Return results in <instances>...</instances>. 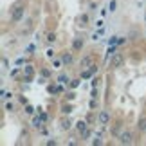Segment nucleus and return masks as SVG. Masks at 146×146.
Segmentation results:
<instances>
[{
  "mask_svg": "<svg viewBox=\"0 0 146 146\" xmlns=\"http://www.w3.org/2000/svg\"><path fill=\"white\" fill-rule=\"evenodd\" d=\"M123 63V56L119 52H115V54H112V58H110V67L112 69H117V67H121Z\"/></svg>",
  "mask_w": 146,
  "mask_h": 146,
  "instance_id": "nucleus-1",
  "label": "nucleus"
},
{
  "mask_svg": "<svg viewBox=\"0 0 146 146\" xmlns=\"http://www.w3.org/2000/svg\"><path fill=\"white\" fill-rule=\"evenodd\" d=\"M119 141H121L123 144H130V143H132V133H130V132H123L121 135H119Z\"/></svg>",
  "mask_w": 146,
  "mask_h": 146,
  "instance_id": "nucleus-2",
  "label": "nucleus"
},
{
  "mask_svg": "<svg viewBox=\"0 0 146 146\" xmlns=\"http://www.w3.org/2000/svg\"><path fill=\"white\" fill-rule=\"evenodd\" d=\"M22 16H24V7H15V11H13V20L15 22H18V20H22Z\"/></svg>",
  "mask_w": 146,
  "mask_h": 146,
  "instance_id": "nucleus-3",
  "label": "nucleus"
},
{
  "mask_svg": "<svg viewBox=\"0 0 146 146\" xmlns=\"http://www.w3.org/2000/svg\"><path fill=\"white\" fill-rule=\"evenodd\" d=\"M33 74H35V69H33L31 65L25 67V81H31L33 80Z\"/></svg>",
  "mask_w": 146,
  "mask_h": 146,
  "instance_id": "nucleus-4",
  "label": "nucleus"
},
{
  "mask_svg": "<svg viewBox=\"0 0 146 146\" xmlns=\"http://www.w3.org/2000/svg\"><path fill=\"white\" fill-rule=\"evenodd\" d=\"M76 128H78V132L83 135V133L87 132V123H85V121H78V123H76Z\"/></svg>",
  "mask_w": 146,
  "mask_h": 146,
  "instance_id": "nucleus-5",
  "label": "nucleus"
},
{
  "mask_svg": "<svg viewBox=\"0 0 146 146\" xmlns=\"http://www.w3.org/2000/svg\"><path fill=\"white\" fill-rule=\"evenodd\" d=\"M108 119H110V114H108V112H101V114H99L101 125H106V123H108Z\"/></svg>",
  "mask_w": 146,
  "mask_h": 146,
  "instance_id": "nucleus-6",
  "label": "nucleus"
},
{
  "mask_svg": "<svg viewBox=\"0 0 146 146\" xmlns=\"http://www.w3.org/2000/svg\"><path fill=\"white\" fill-rule=\"evenodd\" d=\"M72 45H74V50H80V49L83 47V40H80V38H76Z\"/></svg>",
  "mask_w": 146,
  "mask_h": 146,
  "instance_id": "nucleus-7",
  "label": "nucleus"
},
{
  "mask_svg": "<svg viewBox=\"0 0 146 146\" xmlns=\"http://www.w3.org/2000/svg\"><path fill=\"white\" fill-rule=\"evenodd\" d=\"M90 61H92L90 56H85V58L81 60V67H83V69H85V67H88V65H90Z\"/></svg>",
  "mask_w": 146,
  "mask_h": 146,
  "instance_id": "nucleus-8",
  "label": "nucleus"
},
{
  "mask_svg": "<svg viewBox=\"0 0 146 146\" xmlns=\"http://www.w3.org/2000/svg\"><path fill=\"white\" fill-rule=\"evenodd\" d=\"M94 72H96V67H92L90 70H85V72H83V74H81V78H90V76L94 74Z\"/></svg>",
  "mask_w": 146,
  "mask_h": 146,
  "instance_id": "nucleus-9",
  "label": "nucleus"
},
{
  "mask_svg": "<svg viewBox=\"0 0 146 146\" xmlns=\"http://www.w3.org/2000/svg\"><path fill=\"white\" fill-rule=\"evenodd\" d=\"M139 130H146V117H141V119H139Z\"/></svg>",
  "mask_w": 146,
  "mask_h": 146,
  "instance_id": "nucleus-10",
  "label": "nucleus"
},
{
  "mask_svg": "<svg viewBox=\"0 0 146 146\" xmlns=\"http://www.w3.org/2000/svg\"><path fill=\"white\" fill-rule=\"evenodd\" d=\"M61 61H63V63H70V61H72V56L70 54H63V56H61Z\"/></svg>",
  "mask_w": 146,
  "mask_h": 146,
  "instance_id": "nucleus-11",
  "label": "nucleus"
},
{
  "mask_svg": "<svg viewBox=\"0 0 146 146\" xmlns=\"http://www.w3.org/2000/svg\"><path fill=\"white\" fill-rule=\"evenodd\" d=\"M115 7H117V2H115V0H112V2L108 4V9L110 11H115Z\"/></svg>",
  "mask_w": 146,
  "mask_h": 146,
  "instance_id": "nucleus-12",
  "label": "nucleus"
},
{
  "mask_svg": "<svg viewBox=\"0 0 146 146\" xmlns=\"http://www.w3.org/2000/svg\"><path fill=\"white\" fill-rule=\"evenodd\" d=\"M54 40H56L54 33H49V35H47V42H54Z\"/></svg>",
  "mask_w": 146,
  "mask_h": 146,
  "instance_id": "nucleus-13",
  "label": "nucleus"
},
{
  "mask_svg": "<svg viewBox=\"0 0 146 146\" xmlns=\"http://www.w3.org/2000/svg\"><path fill=\"white\" fill-rule=\"evenodd\" d=\"M58 81H60V83H67V81H69V78H67L65 74H61V76H60V80H58Z\"/></svg>",
  "mask_w": 146,
  "mask_h": 146,
  "instance_id": "nucleus-14",
  "label": "nucleus"
},
{
  "mask_svg": "<svg viewBox=\"0 0 146 146\" xmlns=\"http://www.w3.org/2000/svg\"><path fill=\"white\" fill-rule=\"evenodd\" d=\"M42 121H43V119H38V117H36V119L33 121V125H35V126L38 128V126H42Z\"/></svg>",
  "mask_w": 146,
  "mask_h": 146,
  "instance_id": "nucleus-15",
  "label": "nucleus"
},
{
  "mask_svg": "<svg viewBox=\"0 0 146 146\" xmlns=\"http://www.w3.org/2000/svg\"><path fill=\"white\" fill-rule=\"evenodd\" d=\"M61 126H63V128H70V123L69 121H63V123H61Z\"/></svg>",
  "mask_w": 146,
  "mask_h": 146,
  "instance_id": "nucleus-16",
  "label": "nucleus"
},
{
  "mask_svg": "<svg viewBox=\"0 0 146 146\" xmlns=\"http://www.w3.org/2000/svg\"><path fill=\"white\" fill-rule=\"evenodd\" d=\"M47 56H49V58H52V56H54V52H52V49H49V50H47Z\"/></svg>",
  "mask_w": 146,
  "mask_h": 146,
  "instance_id": "nucleus-17",
  "label": "nucleus"
}]
</instances>
